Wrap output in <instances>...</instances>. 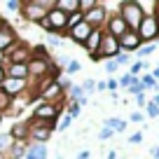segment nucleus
<instances>
[{
	"label": "nucleus",
	"mask_w": 159,
	"mask_h": 159,
	"mask_svg": "<svg viewBox=\"0 0 159 159\" xmlns=\"http://www.w3.org/2000/svg\"><path fill=\"white\" fill-rule=\"evenodd\" d=\"M80 87H82V94H84V96H89V94L96 91V82H94V80H84V84H80Z\"/></svg>",
	"instance_id": "obj_24"
},
{
	"label": "nucleus",
	"mask_w": 159,
	"mask_h": 159,
	"mask_svg": "<svg viewBox=\"0 0 159 159\" xmlns=\"http://www.w3.org/2000/svg\"><path fill=\"white\" fill-rule=\"evenodd\" d=\"M68 94H70V98H73L75 103H77V101L82 98V96H84V94H82V87H80V84H73V87L68 89Z\"/></svg>",
	"instance_id": "obj_25"
},
{
	"label": "nucleus",
	"mask_w": 159,
	"mask_h": 159,
	"mask_svg": "<svg viewBox=\"0 0 159 159\" xmlns=\"http://www.w3.org/2000/svg\"><path fill=\"white\" fill-rule=\"evenodd\" d=\"M140 84H143V89H148V87H152V89H157V80L152 77V75H143V77L138 80ZM159 91V89H157Z\"/></svg>",
	"instance_id": "obj_21"
},
{
	"label": "nucleus",
	"mask_w": 159,
	"mask_h": 159,
	"mask_svg": "<svg viewBox=\"0 0 159 159\" xmlns=\"http://www.w3.org/2000/svg\"><path fill=\"white\" fill-rule=\"evenodd\" d=\"M145 110H148L150 117H159V105H154L152 101H148V103H145Z\"/></svg>",
	"instance_id": "obj_30"
},
{
	"label": "nucleus",
	"mask_w": 159,
	"mask_h": 159,
	"mask_svg": "<svg viewBox=\"0 0 159 159\" xmlns=\"http://www.w3.org/2000/svg\"><path fill=\"white\" fill-rule=\"evenodd\" d=\"M140 140H143V134H134V136H131V138H129V143H134V145H138V143H140Z\"/></svg>",
	"instance_id": "obj_41"
},
{
	"label": "nucleus",
	"mask_w": 159,
	"mask_h": 159,
	"mask_svg": "<svg viewBox=\"0 0 159 159\" xmlns=\"http://www.w3.org/2000/svg\"><path fill=\"white\" fill-rule=\"evenodd\" d=\"M2 63H5V52H0V68H2Z\"/></svg>",
	"instance_id": "obj_47"
},
{
	"label": "nucleus",
	"mask_w": 159,
	"mask_h": 159,
	"mask_svg": "<svg viewBox=\"0 0 159 159\" xmlns=\"http://www.w3.org/2000/svg\"><path fill=\"white\" fill-rule=\"evenodd\" d=\"M82 68V66H80V61H75V59H70L68 63H66V73L68 75H73V73H77V70Z\"/></svg>",
	"instance_id": "obj_28"
},
{
	"label": "nucleus",
	"mask_w": 159,
	"mask_h": 159,
	"mask_svg": "<svg viewBox=\"0 0 159 159\" xmlns=\"http://www.w3.org/2000/svg\"><path fill=\"white\" fill-rule=\"evenodd\" d=\"M136 101H138V105H140V108H145V103H148V101H145V96H143V94H138V96H136Z\"/></svg>",
	"instance_id": "obj_43"
},
{
	"label": "nucleus",
	"mask_w": 159,
	"mask_h": 159,
	"mask_svg": "<svg viewBox=\"0 0 159 159\" xmlns=\"http://www.w3.org/2000/svg\"><path fill=\"white\" fill-rule=\"evenodd\" d=\"M126 24L122 21V16L119 14H112V16H108V28H105V33H110V35H115V38H122V35L126 33Z\"/></svg>",
	"instance_id": "obj_11"
},
{
	"label": "nucleus",
	"mask_w": 159,
	"mask_h": 159,
	"mask_svg": "<svg viewBox=\"0 0 159 159\" xmlns=\"http://www.w3.org/2000/svg\"><path fill=\"white\" fill-rule=\"evenodd\" d=\"M12 145H14V140L10 134H0V154H7L12 150Z\"/></svg>",
	"instance_id": "obj_20"
},
{
	"label": "nucleus",
	"mask_w": 159,
	"mask_h": 159,
	"mask_svg": "<svg viewBox=\"0 0 159 159\" xmlns=\"http://www.w3.org/2000/svg\"><path fill=\"white\" fill-rule=\"evenodd\" d=\"M152 157H154V159H159V148H152Z\"/></svg>",
	"instance_id": "obj_46"
},
{
	"label": "nucleus",
	"mask_w": 159,
	"mask_h": 159,
	"mask_svg": "<svg viewBox=\"0 0 159 159\" xmlns=\"http://www.w3.org/2000/svg\"><path fill=\"white\" fill-rule=\"evenodd\" d=\"M89 157H91L89 150H80V152H77V159H89Z\"/></svg>",
	"instance_id": "obj_42"
},
{
	"label": "nucleus",
	"mask_w": 159,
	"mask_h": 159,
	"mask_svg": "<svg viewBox=\"0 0 159 159\" xmlns=\"http://www.w3.org/2000/svg\"><path fill=\"white\" fill-rule=\"evenodd\" d=\"M91 30H96V28H91V26H89V24H84V21H80V24H77V26H73L68 33H70V38H73L75 42L84 45V40L91 35Z\"/></svg>",
	"instance_id": "obj_12"
},
{
	"label": "nucleus",
	"mask_w": 159,
	"mask_h": 159,
	"mask_svg": "<svg viewBox=\"0 0 159 159\" xmlns=\"http://www.w3.org/2000/svg\"><path fill=\"white\" fill-rule=\"evenodd\" d=\"M96 91H105V80L103 82H96Z\"/></svg>",
	"instance_id": "obj_45"
},
{
	"label": "nucleus",
	"mask_w": 159,
	"mask_h": 159,
	"mask_svg": "<svg viewBox=\"0 0 159 159\" xmlns=\"http://www.w3.org/2000/svg\"><path fill=\"white\" fill-rule=\"evenodd\" d=\"M96 5H98L96 0H80V14H87V12L94 10Z\"/></svg>",
	"instance_id": "obj_22"
},
{
	"label": "nucleus",
	"mask_w": 159,
	"mask_h": 159,
	"mask_svg": "<svg viewBox=\"0 0 159 159\" xmlns=\"http://www.w3.org/2000/svg\"><path fill=\"white\" fill-rule=\"evenodd\" d=\"M110 136H115V131H110V129H105V126H103V129H101V131H98V140H108V138H110Z\"/></svg>",
	"instance_id": "obj_34"
},
{
	"label": "nucleus",
	"mask_w": 159,
	"mask_h": 159,
	"mask_svg": "<svg viewBox=\"0 0 159 159\" xmlns=\"http://www.w3.org/2000/svg\"><path fill=\"white\" fill-rule=\"evenodd\" d=\"M28 59H30V49L24 42H14L5 52V61H10V63H28Z\"/></svg>",
	"instance_id": "obj_8"
},
{
	"label": "nucleus",
	"mask_w": 159,
	"mask_h": 159,
	"mask_svg": "<svg viewBox=\"0 0 159 159\" xmlns=\"http://www.w3.org/2000/svg\"><path fill=\"white\" fill-rule=\"evenodd\" d=\"M101 35H103V30H91V35L84 40V49L94 61H96V54H98V47H101Z\"/></svg>",
	"instance_id": "obj_13"
},
{
	"label": "nucleus",
	"mask_w": 159,
	"mask_h": 159,
	"mask_svg": "<svg viewBox=\"0 0 159 159\" xmlns=\"http://www.w3.org/2000/svg\"><path fill=\"white\" fill-rule=\"evenodd\" d=\"M136 80H138V77H131V75H124V77H119V80H117V84H119V87H131V84L136 82Z\"/></svg>",
	"instance_id": "obj_31"
},
{
	"label": "nucleus",
	"mask_w": 159,
	"mask_h": 159,
	"mask_svg": "<svg viewBox=\"0 0 159 159\" xmlns=\"http://www.w3.org/2000/svg\"><path fill=\"white\" fill-rule=\"evenodd\" d=\"M140 45H143V42H140V38H138V33H136V30H126V33L119 38V52H124V54L136 52Z\"/></svg>",
	"instance_id": "obj_10"
},
{
	"label": "nucleus",
	"mask_w": 159,
	"mask_h": 159,
	"mask_svg": "<svg viewBox=\"0 0 159 159\" xmlns=\"http://www.w3.org/2000/svg\"><path fill=\"white\" fill-rule=\"evenodd\" d=\"M154 16H157V21H159V2H157V12H154Z\"/></svg>",
	"instance_id": "obj_50"
},
{
	"label": "nucleus",
	"mask_w": 159,
	"mask_h": 159,
	"mask_svg": "<svg viewBox=\"0 0 159 159\" xmlns=\"http://www.w3.org/2000/svg\"><path fill=\"white\" fill-rule=\"evenodd\" d=\"M157 68H159V66H157Z\"/></svg>",
	"instance_id": "obj_52"
},
{
	"label": "nucleus",
	"mask_w": 159,
	"mask_h": 159,
	"mask_svg": "<svg viewBox=\"0 0 159 159\" xmlns=\"http://www.w3.org/2000/svg\"><path fill=\"white\" fill-rule=\"evenodd\" d=\"M154 49H157L154 45H145V47H138V49H136V54H138V59H145V56H150Z\"/></svg>",
	"instance_id": "obj_26"
},
{
	"label": "nucleus",
	"mask_w": 159,
	"mask_h": 159,
	"mask_svg": "<svg viewBox=\"0 0 159 159\" xmlns=\"http://www.w3.org/2000/svg\"><path fill=\"white\" fill-rule=\"evenodd\" d=\"M54 10V0H26V2H21V16H24L26 21H35V24H40V21L47 16V12Z\"/></svg>",
	"instance_id": "obj_1"
},
{
	"label": "nucleus",
	"mask_w": 159,
	"mask_h": 159,
	"mask_svg": "<svg viewBox=\"0 0 159 159\" xmlns=\"http://www.w3.org/2000/svg\"><path fill=\"white\" fill-rule=\"evenodd\" d=\"M47 42H49L52 47H59V45H61V40L56 38V35H47Z\"/></svg>",
	"instance_id": "obj_39"
},
{
	"label": "nucleus",
	"mask_w": 159,
	"mask_h": 159,
	"mask_svg": "<svg viewBox=\"0 0 159 159\" xmlns=\"http://www.w3.org/2000/svg\"><path fill=\"white\" fill-rule=\"evenodd\" d=\"M117 68H119V66L115 63V61H105V73H108V75H112Z\"/></svg>",
	"instance_id": "obj_35"
},
{
	"label": "nucleus",
	"mask_w": 159,
	"mask_h": 159,
	"mask_svg": "<svg viewBox=\"0 0 159 159\" xmlns=\"http://www.w3.org/2000/svg\"><path fill=\"white\" fill-rule=\"evenodd\" d=\"M2 26H7V24H5V19H2V16H0V28H2Z\"/></svg>",
	"instance_id": "obj_51"
},
{
	"label": "nucleus",
	"mask_w": 159,
	"mask_h": 159,
	"mask_svg": "<svg viewBox=\"0 0 159 159\" xmlns=\"http://www.w3.org/2000/svg\"><path fill=\"white\" fill-rule=\"evenodd\" d=\"M129 91H131V94H140V91H143V84H140L138 80H136L134 84H131V87H129Z\"/></svg>",
	"instance_id": "obj_37"
},
{
	"label": "nucleus",
	"mask_w": 159,
	"mask_h": 159,
	"mask_svg": "<svg viewBox=\"0 0 159 159\" xmlns=\"http://www.w3.org/2000/svg\"><path fill=\"white\" fill-rule=\"evenodd\" d=\"M143 68H148V63H145V61H136V63L131 66V77H136V75H138Z\"/></svg>",
	"instance_id": "obj_32"
},
{
	"label": "nucleus",
	"mask_w": 159,
	"mask_h": 159,
	"mask_svg": "<svg viewBox=\"0 0 159 159\" xmlns=\"http://www.w3.org/2000/svg\"><path fill=\"white\" fill-rule=\"evenodd\" d=\"M24 159H47V145H42V143L28 145L24 152Z\"/></svg>",
	"instance_id": "obj_17"
},
{
	"label": "nucleus",
	"mask_w": 159,
	"mask_h": 159,
	"mask_svg": "<svg viewBox=\"0 0 159 159\" xmlns=\"http://www.w3.org/2000/svg\"><path fill=\"white\" fill-rule=\"evenodd\" d=\"M54 7L59 12H63L66 16H70V14H77L80 12V0H56Z\"/></svg>",
	"instance_id": "obj_16"
},
{
	"label": "nucleus",
	"mask_w": 159,
	"mask_h": 159,
	"mask_svg": "<svg viewBox=\"0 0 159 159\" xmlns=\"http://www.w3.org/2000/svg\"><path fill=\"white\" fill-rule=\"evenodd\" d=\"M26 80H14V77H5L2 80V84H0V91L5 96H10V98H16V96L26 94Z\"/></svg>",
	"instance_id": "obj_9"
},
{
	"label": "nucleus",
	"mask_w": 159,
	"mask_h": 159,
	"mask_svg": "<svg viewBox=\"0 0 159 159\" xmlns=\"http://www.w3.org/2000/svg\"><path fill=\"white\" fill-rule=\"evenodd\" d=\"M119 16L122 21L126 24L129 30H138L140 21H143V10H140L138 0H124V2H119Z\"/></svg>",
	"instance_id": "obj_2"
},
{
	"label": "nucleus",
	"mask_w": 159,
	"mask_h": 159,
	"mask_svg": "<svg viewBox=\"0 0 159 159\" xmlns=\"http://www.w3.org/2000/svg\"><path fill=\"white\" fill-rule=\"evenodd\" d=\"M136 33H138L140 42H150V40H154L159 35V21H157V16H154V14L143 16V21H140V26H138Z\"/></svg>",
	"instance_id": "obj_5"
},
{
	"label": "nucleus",
	"mask_w": 159,
	"mask_h": 159,
	"mask_svg": "<svg viewBox=\"0 0 159 159\" xmlns=\"http://www.w3.org/2000/svg\"><path fill=\"white\" fill-rule=\"evenodd\" d=\"M61 112V101L59 103H40L38 108L33 110V119H40V122H56Z\"/></svg>",
	"instance_id": "obj_6"
},
{
	"label": "nucleus",
	"mask_w": 159,
	"mask_h": 159,
	"mask_svg": "<svg viewBox=\"0 0 159 159\" xmlns=\"http://www.w3.org/2000/svg\"><path fill=\"white\" fill-rule=\"evenodd\" d=\"M80 21H82V14H80V12H77V14H70V16H68V21H66V28L70 30L73 26H77Z\"/></svg>",
	"instance_id": "obj_29"
},
{
	"label": "nucleus",
	"mask_w": 159,
	"mask_h": 159,
	"mask_svg": "<svg viewBox=\"0 0 159 159\" xmlns=\"http://www.w3.org/2000/svg\"><path fill=\"white\" fill-rule=\"evenodd\" d=\"M70 122H73V117H70V115H66V117L61 119V124L56 126V129H59V131H66V129H68V126H70Z\"/></svg>",
	"instance_id": "obj_33"
},
{
	"label": "nucleus",
	"mask_w": 159,
	"mask_h": 159,
	"mask_svg": "<svg viewBox=\"0 0 159 159\" xmlns=\"http://www.w3.org/2000/svg\"><path fill=\"white\" fill-rule=\"evenodd\" d=\"M10 105H12V98L0 91V117H2V112H7V110H10Z\"/></svg>",
	"instance_id": "obj_23"
},
{
	"label": "nucleus",
	"mask_w": 159,
	"mask_h": 159,
	"mask_svg": "<svg viewBox=\"0 0 159 159\" xmlns=\"http://www.w3.org/2000/svg\"><path fill=\"white\" fill-rule=\"evenodd\" d=\"M14 42H16V33L10 26H2V28H0V52H7Z\"/></svg>",
	"instance_id": "obj_15"
},
{
	"label": "nucleus",
	"mask_w": 159,
	"mask_h": 159,
	"mask_svg": "<svg viewBox=\"0 0 159 159\" xmlns=\"http://www.w3.org/2000/svg\"><path fill=\"white\" fill-rule=\"evenodd\" d=\"M68 115H70V117L75 119V117L80 115V105H77V103H73V105H70V112H68Z\"/></svg>",
	"instance_id": "obj_40"
},
{
	"label": "nucleus",
	"mask_w": 159,
	"mask_h": 159,
	"mask_svg": "<svg viewBox=\"0 0 159 159\" xmlns=\"http://www.w3.org/2000/svg\"><path fill=\"white\" fill-rule=\"evenodd\" d=\"M5 70V77H14V80H28V68L26 63H7Z\"/></svg>",
	"instance_id": "obj_14"
},
{
	"label": "nucleus",
	"mask_w": 159,
	"mask_h": 159,
	"mask_svg": "<svg viewBox=\"0 0 159 159\" xmlns=\"http://www.w3.org/2000/svg\"><path fill=\"white\" fill-rule=\"evenodd\" d=\"M82 21H84V24H89L91 28L101 30V28L105 26V21H108V10H105V7L98 2L94 10H89L87 14H82Z\"/></svg>",
	"instance_id": "obj_7"
},
{
	"label": "nucleus",
	"mask_w": 159,
	"mask_h": 159,
	"mask_svg": "<svg viewBox=\"0 0 159 159\" xmlns=\"http://www.w3.org/2000/svg\"><path fill=\"white\" fill-rule=\"evenodd\" d=\"M10 136H12L14 143H26V138H28V122H19V124H14L12 131H10Z\"/></svg>",
	"instance_id": "obj_18"
},
{
	"label": "nucleus",
	"mask_w": 159,
	"mask_h": 159,
	"mask_svg": "<svg viewBox=\"0 0 159 159\" xmlns=\"http://www.w3.org/2000/svg\"><path fill=\"white\" fill-rule=\"evenodd\" d=\"M152 103H154V105H159V94H157V96L152 98Z\"/></svg>",
	"instance_id": "obj_49"
},
{
	"label": "nucleus",
	"mask_w": 159,
	"mask_h": 159,
	"mask_svg": "<svg viewBox=\"0 0 159 159\" xmlns=\"http://www.w3.org/2000/svg\"><path fill=\"white\" fill-rule=\"evenodd\" d=\"M26 68H28V77H40L42 80L54 70V66L49 63V56H30Z\"/></svg>",
	"instance_id": "obj_4"
},
{
	"label": "nucleus",
	"mask_w": 159,
	"mask_h": 159,
	"mask_svg": "<svg viewBox=\"0 0 159 159\" xmlns=\"http://www.w3.org/2000/svg\"><path fill=\"white\" fill-rule=\"evenodd\" d=\"M0 119H2V117H0Z\"/></svg>",
	"instance_id": "obj_53"
},
{
	"label": "nucleus",
	"mask_w": 159,
	"mask_h": 159,
	"mask_svg": "<svg viewBox=\"0 0 159 159\" xmlns=\"http://www.w3.org/2000/svg\"><path fill=\"white\" fill-rule=\"evenodd\" d=\"M117 80H108V82H105V89H108V91H112V94H115V89H117Z\"/></svg>",
	"instance_id": "obj_38"
},
{
	"label": "nucleus",
	"mask_w": 159,
	"mask_h": 159,
	"mask_svg": "<svg viewBox=\"0 0 159 159\" xmlns=\"http://www.w3.org/2000/svg\"><path fill=\"white\" fill-rule=\"evenodd\" d=\"M2 80H5V70L0 68V84H2Z\"/></svg>",
	"instance_id": "obj_48"
},
{
	"label": "nucleus",
	"mask_w": 159,
	"mask_h": 159,
	"mask_svg": "<svg viewBox=\"0 0 159 159\" xmlns=\"http://www.w3.org/2000/svg\"><path fill=\"white\" fill-rule=\"evenodd\" d=\"M131 122H140V119H143V115H140V112H131Z\"/></svg>",
	"instance_id": "obj_44"
},
{
	"label": "nucleus",
	"mask_w": 159,
	"mask_h": 159,
	"mask_svg": "<svg viewBox=\"0 0 159 159\" xmlns=\"http://www.w3.org/2000/svg\"><path fill=\"white\" fill-rule=\"evenodd\" d=\"M115 63H117V66H126V63H129V61H131V54H124V52H119V54L117 56H115Z\"/></svg>",
	"instance_id": "obj_27"
},
{
	"label": "nucleus",
	"mask_w": 159,
	"mask_h": 159,
	"mask_svg": "<svg viewBox=\"0 0 159 159\" xmlns=\"http://www.w3.org/2000/svg\"><path fill=\"white\" fill-rule=\"evenodd\" d=\"M7 10H10V12H19V10H21V2H16V0H10V2H7Z\"/></svg>",
	"instance_id": "obj_36"
},
{
	"label": "nucleus",
	"mask_w": 159,
	"mask_h": 159,
	"mask_svg": "<svg viewBox=\"0 0 159 159\" xmlns=\"http://www.w3.org/2000/svg\"><path fill=\"white\" fill-rule=\"evenodd\" d=\"M103 126L110 129V131H115V134H122V131L126 129V122H124V119H119V117H108L103 122Z\"/></svg>",
	"instance_id": "obj_19"
},
{
	"label": "nucleus",
	"mask_w": 159,
	"mask_h": 159,
	"mask_svg": "<svg viewBox=\"0 0 159 159\" xmlns=\"http://www.w3.org/2000/svg\"><path fill=\"white\" fill-rule=\"evenodd\" d=\"M119 54V40L115 35L105 33L101 35V47H98V54H96V61H112L115 56Z\"/></svg>",
	"instance_id": "obj_3"
}]
</instances>
